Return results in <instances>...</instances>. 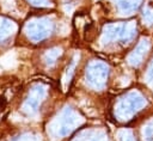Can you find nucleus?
<instances>
[{
    "instance_id": "1",
    "label": "nucleus",
    "mask_w": 153,
    "mask_h": 141,
    "mask_svg": "<svg viewBox=\"0 0 153 141\" xmlns=\"http://www.w3.org/2000/svg\"><path fill=\"white\" fill-rule=\"evenodd\" d=\"M145 104H146V99L140 92L137 91L129 92L127 96L122 98V100L118 104L120 116L127 117V119H129V117L136 114L142 106H145Z\"/></svg>"
},
{
    "instance_id": "2",
    "label": "nucleus",
    "mask_w": 153,
    "mask_h": 141,
    "mask_svg": "<svg viewBox=\"0 0 153 141\" xmlns=\"http://www.w3.org/2000/svg\"><path fill=\"white\" fill-rule=\"evenodd\" d=\"M149 45H151V44H149V41H148L147 38L141 39L140 43H139V44L135 47V49L133 50V53L129 55L128 62H129L131 66H134V67H137L139 65H141L143 57L146 56V54H147V51H148V49H149Z\"/></svg>"
},
{
    "instance_id": "3",
    "label": "nucleus",
    "mask_w": 153,
    "mask_h": 141,
    "mask_svg": "<svg viewBox=\"0 0 153 141\" xmlns=\"http://www.w3.org/2000/svg\"><path fill=\"white\" fill-rule=\"evenodd\" d=\"M142 0H117L118 6L123 13H131L137 10Z\"/></svg>"
},
{
    "instance_id": "4",
    "label": "nucleus",
    "mask_w": 153,
    "mask_h": 141,
    "mask_svg": "<svg viewBox=\"0 0 153 141\" xmlns=\"http://www.w3.org/2000/svg\"><path fill=\"white\" fill-rule=\"evenodd\" d=\"M143 141H153V119L148 121L142 129Z\"/></svg>"
},
{
    "instance_id": "5",
    "label": "nucleus",
    "mask_w": 153,
    "mask_h": 141,
    "mask_svg": "<svg viewBox=\"0 0 153 141\" xmlns=\"http://www.w3.org/2000/svg\"><path fill=\"white\" fill-rule=\"evenodd\" d=\"M143 20L147 24H153V2L148 4L145 8H143V16H142Z\"/></svg>"
},
{
    "instance_id": "6",
    "label": "nucleus",
    "mask_w": 153,
    "mask_h": 141,
    "mask_svg": "<svg viewBox=\"0 0 153 141\" xmlns=\"http://www.w3.org/2000/svg\"><path fill=\"white\" fill-rule=\"evenodd\" d=\"M122 137H123V139H122V141H134V139H133L134 136L131 135V133H130V131H124V133H123V135H122Z\"/></svg>"
},
{
    "instance_id": "7",
    "label": "nucleus",
    "mask_w": 153,
    "mask_h": 141,
    "mask_svg": "<svg viewBox=\"0 0 153 141\" xmlns=\"http://www.w3.org/2000/svg\"><path fill=\"white\" fill-rule=\"evenodd\" d=\"M148 79H149V81L153 84V63H152V66H151V68H149V70H148Z\"/></svg>"
}]
</instances>
